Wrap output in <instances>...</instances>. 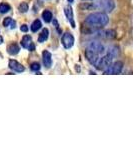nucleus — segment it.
I'll return each mask as SVG.
<instances>
[{
	"mask_svg": "<svg viewBox=\"0 0 133 150\" xmlns=\"http://www.w3.org/2000/svg\"><path fill=\"white\" fill-rule=\"evenodd\" d=\"M108 54H110L113 58H115L118 54H119V48L116 47V46L110 47L109 50H108Z\"/></svg>",
	"mask_w": 133,
	"mask_h": 150,
	"instance_id": "6ab92c4d",
	"label": "nucleus"
},
{
	"mask_svg": "<svg viewBox=\"0 0 133 150\" xmlns=\"http://www.w3.org/2000/svg\"><path fill=\"white\" fill-rule=\"evenodd\" d=\"M28 9H29V6L26 2H22V3L19 5V11H20L21 13H26V12L28 11Z\"/></svg>",
	"mask_w": 133,
	"mask_h": 150,
	"instance_id": "412c9836",
	"label": "nucleus"
},
{
	"mask_svg": "<svg viewBox=\"0 0 133 150\" xmlns=\"http://www.w3.org/2000/svg\"><path fill=\"white\" fill-rule=\"evenodd\" d=\"M9 68L11 70H13V71L15 72H18V73H20V72H23L24 71V67L22 64H20L18 61H16V60H9Z\"/></svg>",
	"mask_w": 133,
	"mask_h": 150,
	"instance_id": "9b49d317",
	"label": "nucleus"
},
{
	"mask_svg": "<svg viewBox=\"0 0 133 150\" xmlns=\"http://www.w3.org/2000/svg\"><path fill=\"white\" fill-rule=\"evenodd\" d=\"M8 11H10V6L6 3H1L0 4V13L4 14L7 13Z\"/></svg>",
	"mask_w": 133,
	"mask_h": 150,
	"instance_id": "aec40b11",
	"label": "nucleus"
},
{
	"mask_svg": "<svg viewBox=\"0 0 133 150\" xmlns=\"http://www.w3.org/2000/svg\"><path fill=\"white\" fill-rule=\"evenodd\" d=\"M79 8L82 10H93L94 8H97V5L92 2H84L79 5Z\"/></svg>",
	"mask_w": 133,
	"mask_h": 150,
	"instance_id": "ddd939ff",
	"label": "nucleus"
},
{
	"mask_svg": "<svg viewBox=\"0 0 133 150\" xmlns=\"http://www.w3.org/2000/svg\"><path fill=\"white\" fill-rule=\"evenodd\" d=\"M48 36H49V30H48L47 28H44L42 30V32L40 33L39 37H38V42H40V43L44 42L45 40H47Z\"/></svg>",
	"mask_w": 133,
	"mask_h": 150,
	"instance_id": "4468645a",
	"label": "nucleus"
},
{
	"mask_svg": "<svg viewBox=\"0 0 133 150\" xmlns=\"http://www.w3.org/2000/svg\"><path fill=\"white\" fill-rule=\"evenodd\" d=\"M61 43L62 45H63V47L65 49H70L72 46H73L74 44V37L72 34H70V33L66 32L64 33L63 36H62L61 38Z\"/></svg>",
	"mask_w": 133,
	"mask_h": 150,
	"instance_id": "20e7f679",
	"label": "nucleus"
},
{
	"mask_svg": "<svg viewBox=\"0 0 133 150\" xmlns=\"http://www.w3.org/2000/svg\"><path fill=\"white\" fill-rule=\"evenodd\" d=\"M20 30L22 31V32H27L28 31V27H27V25H26V24H22V25H21V27H20Z\"/></svg>",
	"mask_w": 133,
	"mask_h": 150,
	"instance_id": "5701e85b",
	"label": "nucleus"
},
{
	"mask_svg": "<svg viewBox=\"0 0 133 150\" xmlns=\"http://www.w3.org/2000/svg\"><path fill=\"white\" fill-rule=\"evenodd\" d=\"M40 68H41V66L38 62H33V63L30 64V69L32 70V71H38V70H40Z\"/></svg>",
	"mask_w": 133,
	"mask_h": 150,
	"instance_id": "4be33fe9",
	"label": "nucleus"
},
{
	"mask_svg": "<svg viewBox=\"0 0 133 150\" xmlns=\"http://www.w3.org/2000/svg\"><path fill=\"white\" fill-rule=\"evenodd\" d=\"M112 60H113V57L111 56L110 54H106L104 55L103 57H101V58H99V60H98V62L96 63V68L99 69V70H106L108 68V67L110 66L111 64H112Z\"/></svg>",
	"mask_w": 133,
	"mask_h": 150,
	"instance_id": "f03ea898",
	"label": "nucleus"
},
{
	"mask_svg": "<svg viewBox=\"0 0 133 150\" xmlns=\"http://www.w3.org/2000/svg\"><path fill=\"white\" fill-rule=\"evenodd\" d=\"M41 26H42L41 21L39 19H36V20L33 21V23L31 24V31H32V32H37V31L41 28Z\"/></svg>",
	"mask_w": 133,
	"mask_h": 150,
	"instance_id": "2eb2a0df",
	"label": "nucleus"
},
{
	"mask_svg": "<svg viewBox=\"0 0 133 150\" xmlns=\"http://www.w3.org/2000/svg\"><path fill=\"white\" fill-rule=\"evenodd\" d=\"M64 14L66 16L67 20L69 21V23L71 24L72 28H75V21H74V15H73V10L70 6H66L64 8Z\"/></svg>",
	"mask_w": 133,
	"mask_h": 150,
	"instance_id": "6e6552de",
	"label": "nucleus"
},
{
	"mask_svg": "<svg viewBox=\"0 0 133 150\" xmlns=\"http://www.w3.org/2000/svg\"><path fill=\"white\" fill-rule=\"evenodd\" d=\"M85 1H92V0H85Z\"/></svg>",
	"mask_w": 133,
	"mask_h": 150,
	"instance_id": "a878e982",
	"label": "nucleus"
},
{
	"mask_svg": "<svg viewBox=\"0 0 133 150\" xmlns=\"http://www.w3.org/2000/svg\"><path fill=\"white\" fill-rule=\"evenodd\" d=\"M96 5H97V7H100L101 9H103V10L107 12H111L115 7L113 0H99V1H97Z\"/></svg>",
	"mask_w": 133,
	"mask_h": 150,
	"instance_id": "39448f33",
	"label": "nucleus"
},
{
	"mask_svg": "<svg viewBox=\"0 0 133 150\" xmlns=\"http://www.w3.org/2000/svg\"><path fill=\"white\" fill-rule=\"evenodd\" d=\"M3 25L5 26V27H7V26H10L11 29H14V28L16 27V22L14 20H12V18L6 17L3 20Z\"/></svg>",
	"mask_w": 133,
	"mask_h": 150,
	"instance_id": "dca6fc26",
	"label": "nucleus"
},
{
	"mask_svg": "<svg viewBox=\"0 0 133 150\" xmlns=\"http://www.w3.org/2000/svg\"><path fill=\"white\" fill-rule=\"evenodd\" d=\"M85 55H86V58L87 60H88L89 62H90L92 65H96V63L98 62L99 60V57H98V54L93 51H91V50L87 49L86 52H85Z\"/></svg>",
	"mask_w": 133,
	"mask_h": 150,
	"instance_id": "9d476101",
	"label": "nucleus"
},
{
	"mask_svg": "<svg viewBox=\"0 0 133 150\" xmlns=\"http://www.w3.org/2000/svg\"><path fill=\"white\" fill-rule=\"evenodd\" d=\"M102 36L105 38H108V39H113V38H115V36H116V32L114 30L109 29V30H106L104 32H102Z\"/></svg>",
	"mask_w": 133,
	"mask_h": 150,
	"instance_id": "a211bd4d",
	"label": "nucleus"
},
{
	"mask_svg": "<svg viewBox=\"0 0 133 150\" xmlns=\"http://www.w3.org/2000/svg\"><path fill=\"white\" fill-rule=\"evenodd\" d=\"M85 22L90 25L91 27H103L106 24L109 22V17L107 14L103 13V12H95L90 15H88L85 19Z\"/></svg>",
	"mask_w": 133,
	"mask_h": 150,
	"instance_id": "f257e3e1",
	"label": "nucleus"
},
{
	"mask_svg": "<svg viewBox=\"0 0 133 150\" xmlns=\"http://www.w3.org/2000/svg\"><path fill=\"white\" fill-rule=\"evenodd\" d=\"M2 42H3V38H2L1 36H0V44H1Z\"/></svg>",
	"mask_w": 133,
	"mask_h": 150,
	"instance_id": "b1692460",
	"label": "nucleus"
},
{
	"mask_svg": "<svg viewBox=\"0 0 133 150\" xmlns=\"http://www.w3.org/2000/svg\"><path fill=\"white\" fill-rule=\"evenodd\" d=\"M88 49L91 50V51H93V52H95V53H97V54L99 55V54H102V53L104 52L105 48L100 42L92 41V42L88 45Z\"/></svg>",
	"mask_w": 133,
	"mask_h": 150,
	"instance_id": "0eeeda50",
	"label": "nucleus"
},
{
	"mask_svg": "<svg viewBox=\"0 0 133 150\" xmlns=\"http://www.w3.org/2000/svg\"><path fill=\"white\" fill-rule=\"evenodd\" d=\"M67 1H68V2H70V3H72V2H73L74 0H67Z\"/></svg>",
	"mask_w": 133,
	"mask_h": 150,
	"instance_id": "393cba45",
	"label": "nucleus"
},
{
	"mask_svg": "<svg viewBox=\"0 0 133 150\" xmlns=\"http://www.w3.org/2000/svg\"><path fill=\"white\" fill-rule=\"evenodd\" d=\"M123 69V63L121 61H116L112 63L107 69L104 70V74H119Z\"/></svg>",
	"mask_w": 133,
	"mask_h": 150,
	"instance_id": "7ed1b4c3",
	"label": "nucleus"
},
{
	"mask_svg": "<svg viewBox=\"0 0 133 150\" xmlns=\"http://www.w3.org/2000/svg\"><path fill=\"white\" fill-rule=\"evenodd\" d=\"M42 60H43V64L46 68H50L52 66V57H51V53L47 50H44L42 53Z\"/></svg>",
	"mask_w": 133,
	"mask_h": 150,
	"instance_id": "1a4fd4ad",
	"label": "nucleus"
},
{
	"mask_svg": "<svg viewBox=\"0 0 133 150\" xmlns=\"http://www.w3.org/2000/svg\"><path fill=\"white\" fill-rule=\"evenodd\" d=\"M42 18H43V20H44L45 22H47V23L51 22V20L53 18L52 13L49 10H44V11H43V13H42Z\"/></svg>",
	"mask_w": 133,
	"mask_h": 150,
	"instance_id": "f3484780",
	"label": "nucleus"
},
{
	"mask_svg": "<svg viewBox=\"0 0 133 150\" xmlns=\"http://www.w3.org/2000/svg\"><path fill=\"white\" fill-rule=\"evenodd\" d=\"M19 50H20V48L16 43H11L10 45H9L8 47H7V51L10 55H16L19 53Z\"/></svg>",
	"mask_w": 133,
	"mask_h": 150,
	"instance_id": "f8f14e48",
	"label": "nucleus"
},
{
	"mask_svg": "<svg viewBox=\"0 0 133 150\" xmlns=\"http://www.w3.org/2000/svg\"><path fill=\"white\" fill-rule=\"evenodd\" d=\"M21 46L26 49H29L30 51H33L35 49V45L32 43V38L30 35H25L21 39Z\"/></svg>",
	"mask_w": 133,
	"mask_h": 150,
	"instance_id": "423d86ee",
	"label": "nucleus"
}]
</instances>
